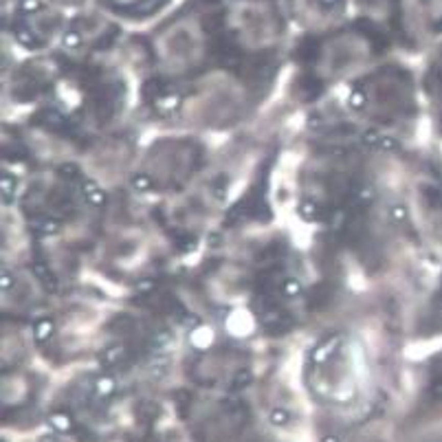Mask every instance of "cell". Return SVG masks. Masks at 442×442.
<instances>
[{
	"mask_svg": "<svg viewBox=\"0 0 442 442\" xmlns=\"http://www.w3.org/2000/svg\"><path fill=\"white\" fill-rule=\"evenodd\" d=\"M38 0H22V9H38Z\"/></svg>",
	"mask_w": 442,
	"mask_h": 442,
	"instance_id": "cell-1",
	"label": "cell"
},
{
	"mask_svg": "<svg viewBox=\"0 0 442 442\" xmlns=\"http://www.w3.org/2000/svg\"><path fill=\"white\" fill-rule=\"evenodd\" d=\"M335 3H337V0H321V5H326V7L328 5H335Z\"/></svg>",
	"mask_w": 442,
	"mask_h": 442,
	"instance_id": "cell-2",
	"label": "cell"
}]
</instances>
